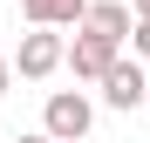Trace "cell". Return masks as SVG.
<instances>
[{
    "label": "cell",
    "mask_w": 150,
    "mask_h": 143,
    "mask_svg": "<svg viewBox=\"0 0 150 143\" xmlns=\"http://www.w3.org/2000/svg\"><path fill=\"white\" fill-rule=\"evenodd\" d=\"M82 27L123 48V41H130V7H123V0H89V7H82Z\"/></svg>",
    "instance_id": "5"
},
{
    "label": "cell",
    "mask_w": 150,
    "mask_h": 143,
    "mask_svg": "<svg viewBox=\"0 0 150 143\" xmlns=\"http://www.w3.org/2000/svg\"><path fill=\"white\" fill-rule=\"evenodd\" d=\"M103 102H109V109H143V68H137V61L116 55V61L103 68Z\"/></svg>",
    "instance_id": "4"
},
{
    "label": "cell",
    "mask_w": 150,
    "mask_h": 143,
    "mask_svg": "<svg viewBox=\"0 0 150 143\" xmlns=\"http://www.w3.org/2000/svg\"><path fill=\"white\" fill-rule=\"evenodd\" d=\"M137 14H143V20H150V0H137Z\"/></svg>",
    "instance_id": "10"
},
{
    "label": "cell",
    "mask_w": 150,
    "mask_h": 143,
    "mask_svg": "<svg viewBox=\"0 0 150 143\" xmlns=\"http://www.w3.org/2000/svg\"><path fill=\"white\" fill-rule=\"evenodd\" d=\"M7 82H14V68H7V61H0V95H7Z\"/></svg>",
    "instance_id": "8"
},
{
    "label": "cell",
    "mask_w": 150,
    "mask_h": 143,
    "mask_svg": "<svg viewBox=\"0 0 150 143\" xmlns=\"http://www.w3.org/2000/svg\"><path fill=\"white\" fill-rule=\"evenodd\" d=\"M130 48H137V55H150V20H143V14L130 20Z\"/></svg>",
    "instance_id": "7"
},
{
    "label": "cell",
    "mask_w": 150,
    "mask_h": 143,
    "mask_svg": "<svg viewBox=\"0 0 150 143\" xmlns=\"http://www.w3.org/2000/svg\"><path fill=\"white\" fill-rule=\"evenodd\" d=\"M82 7H89V0H21V14H28L34 27H75Z\"/></svg>",
    "instance_id": "6"
},
{
    "label": "cell",
    "mask_w": 150,
    "mask_h": 143,
    "mask_svg": "<svg viewBox=\"0 0 150 143\" xmlns=\"http://www.w3.org/2000/svg\"><path fill=\"white\" fill-rule=\"evenodd\" d=\"M89 123H96V109H89V95H75V89H55L48 109H41V136H55V143H82Z\"/></svg>",
    "instance_id": "1"
},
{
    "label": "cell",
    "mask_w": 150,
    "mask_h": 143,
    "mask_svg": "<svg viewBox=\"0 0 150 143\" xmlns=\"http://www.w3.org/2000/svg\"><path fill=\"white\" fill-rule=\"evenodd\" d=\"M14 143H55V136H14Z\"/></svg>",
    "instance_id": "9"
},
{
    "label": "cell",
    "mask_w": 150,
    "mask_h": 143,
    "mask_svg": "<svg viewBox=\"0 0 150 143\" xmlns=\"http://www.w3.org/2000/svg\"><path fill=\"white\" fill-rule=\"evenodd\" d=\"M143 109H150V75H143Z\"/></svg>",
    "instance_id": "11"
},
{
    "label": "cell",
    "mask_w": 150,
    "mask_h": 143,
    "mask_svg": "<svg viewBox=\"0 0 150 143\" xmlns=\"http://www.w3.org/2000/svg\"><path fill=\"white\" fill-rule=\"evenodd\" d=\"M7 68H14V75H28V82L55 75V68H62V27H34V34H21V55H14Z\"/></svg>",
    "instance_id": "2"
},
{
    "label": "cell",
    "mask_w": 150,
    "mask_h": 143,
    "mask_svg": "<svg viewBox=\"0 0 150 143\" xmlns=\"http://www.w3.org/2000/svg\"><path fill=\"white\" fill-rule=\"evenodd\" d=\"M116 55H123V48H116V41H103V34H89V27L75 34V41H62V61L75 68V82H103V68H109Z\"/></svg>",
    "instance_id": "3"
}]
</instances>
